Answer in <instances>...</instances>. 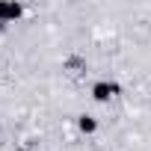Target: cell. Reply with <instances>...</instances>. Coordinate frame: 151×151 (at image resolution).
I'll list each match as a JSON object with an SVG mask.
<instances>
[{"label":"cell","instance_id":"cell-3","mask_svg":"<svg viewBox=\"0 0 151 151\" xmlns=\"http://www.w3.org/2000/svg\"><path fill=\"white\" fill-rule=\"evenodd\" d=\"M77 127H80L83 133H95V130H98V122H95L92 116H80V119H77Z\"/></svg>","mask_w":151,"mask_h":151},{"label":"cell","instance_id":"cell-2","mask_svg":"<svg viewBox=\"0 0 151 151\" xmlns=\"http://www.w3.org/2000/svg\"><path fill=\"white\" fill-rule=\"evenodd\" d=\"M21 12H24V9H21L18 3H0V27H3L6 21H15Z\"/></svg>","mask_w":151,"mask_h":151},{"label":"cell","instance_id":"cell-1","mask_svg":"<svg viewBox=\"0 0 151 151\" xmlns=\"http://www.w3.org/2000/svg\"><path fill=\"white\" fill-rule=\"evenodd\" d=\"M113 95H119V86H116V83H104V80H101V83L92 86V98H95V101H110Z\"/></svg>","mask_w":151,"mask_h":151}]
</instances>
